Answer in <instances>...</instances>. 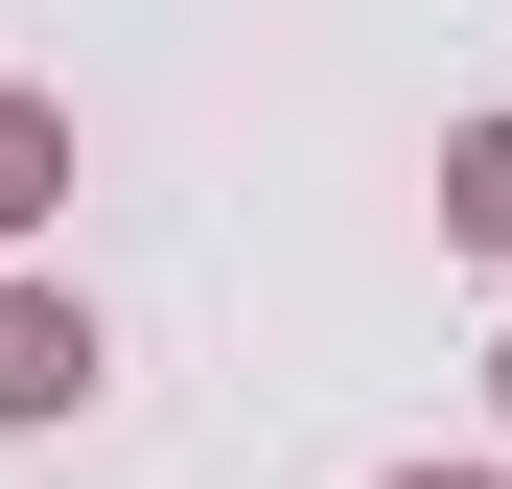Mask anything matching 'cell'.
<instances>
[{
  "label": "cell",
  "mask_w": 512,
  "mask_h": 489,
  "mask_svg": "<svg viewBox=\"0 0 512 489\" xmlns=\"http://www.w3.org/2000/svg\"><path fill=\"white\" fill-rule=\"evenodd\" d=\"M24 420H94V303L70 280H0V443Z\"/></svg>",
  "instance_id": "6da1fadb"
},
{
  "label": "cell",
  "mask_w": 512,
  "mask_h": 489,
  "mask_svg": "<svg viewBox=\"0 0 512 489\" xmlns=\"http://www.w3.org/2000/svg\"><path fill=\"white\" fill-rule=\"evenodd\" d=\"M47 210H70V117H47V94H0V257H24Z\"/></svg>",
  "instance_id": "7a4b0ae2"
},
{
  "label": "cell",
  "mask_w": 512,
  "mask_h": 489,
  "mask_svg": "<svg viewBox=\"0 0 512 489\" xmlns=\"http://www.w3.org/2000/svg\"><path fill=\"white\" fill-rule=\"evenodd\" d=\"M443 233L512 280V117H466V140H443Z\"/></svg>",
  "instance_id": "3957f363"
},
{
  "label": "cell",
  "mask_w": 512,
  "mask_h": 489,
  "mask_svg": "<svg viewBox=\"0 0 512 489\" xmlns=\"http://www.w3.org/2000/svg\"><path fill=\"white\" fill-rule=\"evenodd\" d=\"M396 489H512V466H396Z\"/></svg>",
  "instance_id": "277c9868"
},
{
  "label": "cell",
  "mask_w": 512,
  "mask_h": 489,
  "mask_svg": "<svg viewBox=\"0 0 512 489\" xmlns=\"http://www.w3.org/2000/svg\"><path fill=\"white\" fill-rule=\"evenodd\" d=\"M489 396H512V350H489Z\"/></svg>",
  "instance_id": "5b68a950"
}]
</instances>
